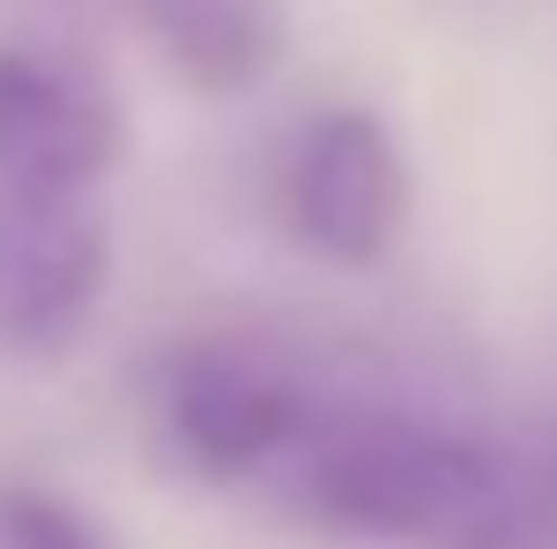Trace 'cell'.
Instances as JSON below:
<instances>
[{
    "instance_id": "cell-1",
    "label": "cell",
    "mask_w": 557,
    "mask_h": 549,
    "mask_svg": "<svg viewBox=\"0 0 557 549\" xmlns=\"http://www.w3.org/2000/svg\"><path fill=\"white\" fill-rule=\"evenodd\" d=\"M520 452H528L520 437H482L399 407L317 399L272 482L301 520L332 535L399 549H490L520 482Z\"/></svg>"
},
{
    "instance_id": "cell-2",
    "label": "cell",
    "mask_w": 557,
    "mask_h": 549,
    "mask_svg": "<svg viewBox=\"0 0 557 549\" xmlns=\"http://www.w3.org/2000/svg\"><path fill=\"white\" fill-rule=\"evenodd\" d=\"M113 272L98 188H0V354L76 347Z\"/></svg>"
},
{
    "instance_id": "cell-3",
    "label": "cell",
    "mask_w": 557,
    "mask_h": 549,
    "mask_svg": "<svg viewBox=\"0 0 557 549\" xmlns=\"http://www.w3.org/2000/svg\"><path fill=\"white\" fill-rule=\"evenodd\" d=\"M159 414L174 452L211 474V482H264L286 445L301 437V422L317 414V391L294 369L242 347V339H196L166 362L159 384Z\"/></svg>"
},
{
    "instance_id": "cell-4",
    "label": "cell",
    "mask_w": 557,
    "mask_h": 549,
    "mask_svg": "<svg viewBox=\"0 0 557 549\" xmlns=\"http://www.w3.org/2000/svg\"><path fill=\"white\" fill-rule=\"evenodd\" d=\"M278 203H286V226L309 257H324L339 272H376L407 234L414 182H407V159L376 113L332 105L301 128Z\"/></svg>"
},
{
    "instance_id": "cell-5",
    "label": "cell",
    "mask_w": 557,
    "mask_h": 549,
    "mask_svg": "<svg viewBox=\"0 0 557 549\" xmlns=\"http://www.w3.org/2000/svg\"><path fill=\"white\" fill-rule=\"evenodd\" d=\"M121 151V98L84 53L0 46V188H98Z\"/></svg>"
},
{
    "instance_id": "cell-6",
    "label": "cell",
    "mask_w": 557,
    "mask_h": 549,
    "mask_svg": "<svg viewBox=\"0 0 557 549\" xmlns=\"http://www.w3.org/2000/svg\"><path fill=\"white\" fill-rule=\"evenodd\" d=\"M151 46L174 61V76L211 98L264 84L286 53V8L278 0H136Z\"/></svg>"
},
{
    "instance_id": "cell-7",
    "label": "cell",
    "mask_w": 557,
    "mask_h": 549,
    "mask_svg": "<svg viewBox=\"0 0 557 549\" xmlns=\"http://www.w3.org/2000/svg\"><path fill=\"white\" fill-rule=\"evenodd\" d=\"M0 549H121L76 497L38 489V482H8L0 489Z\"/></svg>"
},
{
    "instance_id": "cell-8",
    "label": "cell",
    "mask_w": 557,
    "mask_h": 549,
    "mask_svg": "<svg viewBox=\"0 0 557 549\" xmlns=\"http://www.w3.org/2000/svg\"><path fill=\"white\" fill-rule=\"evenodd\" d=\"M490 549H557V437H535L520 452V482Z\"/></svg>"
}]
</instances>
